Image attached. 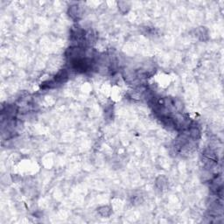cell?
<instances>
[{
  "label": "cell",
  "mask_w": 224,
  "mask_h": 224,
  "mask_svg": "<svg viewBox=\"0 0 224 224\" xmlns=\"http://www.w3.org/2000/svg\"><path fill=\"white\" fill-rule=\"evenodd\" d=\"M70 17L73 18H78L81 16V10L78 6H73L70 8Z\"/></svg>",
  "instance_id": "obj_1"
}]
</instances>
